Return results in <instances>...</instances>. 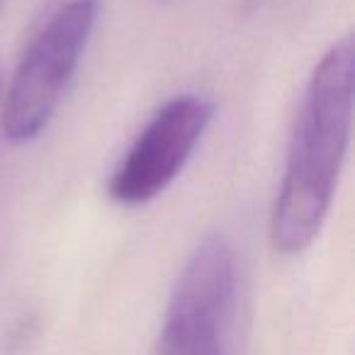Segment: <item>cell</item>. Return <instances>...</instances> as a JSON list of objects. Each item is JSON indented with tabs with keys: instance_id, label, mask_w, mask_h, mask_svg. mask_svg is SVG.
Masks as SVG:
<instances>
[{
	"instance_id": "cell-1",
	"label": "cell",
	"mask_w": 355,
	"mask_h": 355,
	"mask_svg": "<svg viewBox=\"0 0 355 355\" xmlns=\"http://www.w3.org/2000/svg\"><path fill=\"white\" fill-rule=\"evenodd\" d=\"M355 44L345 35L314 66L287 148L268 224L270 246L297 256L316 241L338 188L353 129Z\"/></svg>"
},
{
	"instance_id": "cell-4",
	"label": "cell",
	"mask_w": 355,
	"mask_h": 355,
	"mask_svg": "<svg viewBox=\"0 0 355 355\" xmlns=\"http://www.w3.org/2000/svg\"><path fill=\"white\" fill-rule=\"evenodd\" d=\"M214 119V105L198 93H183L163 103L134 137L107 180V195L122 207L163 195L183 173Z\"/></svg>"
},
{
	"instance_id": "cell-2",
	"label": "cell",
	"mask_w": 355,
	"mask_h": 355,
	"mask_svg": "<svg viewBox=\"0 0 355 355\" xmlns=\"http://www.w3.org/2000/svg\"><path fill=\"white\" fill-rule=\"evenodd\" d=\"M100 10L103 0H69L30 40L0 110L6 141L22 146L49 127L98 27Z\"/></svg>"
},
{
	"instance_id": "cell-3",
	"label": "cell",
	"mask_w": 355,
	"mask_h": 355,
	"mask_svg": "<svg viewBox=\"0 0 355 355\" xmlns=\"http://www.w3.org/2000/svg\"><path fill=\"white\" fill-rule=\"evenodd\" d=\"M236 256L224 236H207L178 275L151 355H232Z\"/></svg>"
},
{
	"instance_id": "cell-5",
	"label": "cell",
	"mask_w": 355,
	"mask_h": 355,
	"mask_svg": "<svg viewBox=\"0 0 355 355\" xmlns=\"http://www.w3.org/2000/svg\"><path fill=\"white\" fill-rule=\"evenodd\" d=\"M246 3H248V6H253V8H258L263 3V0H246Z\"/></svg>"
}]
</instances>
